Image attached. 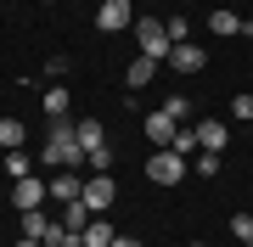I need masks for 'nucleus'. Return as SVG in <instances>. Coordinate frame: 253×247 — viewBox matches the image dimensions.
<instances>
[{
	"label": "nucleus",
	"instance_id": "nucleus-1",
	"mask_svg": "<svg viewBox=\"0 0 253 247\" xmlns=\"http://www.w3.org/2000/svg\"><path fill=\"white\" fill-rule=\"evenodd\" d=\"M40 157H45V169H84V146H79V135H73L68 118H51Z\"/></svg>",
	"mask_w": 253,
	"mask_h": 247
},
{
	"label": "nucleus",
	"instance_id": "nucleus-2",
	"mask_svg": "<svg viewBox=\"0 0 253 247\" xmlns=\"http://www.w3.org/2000/svg\"><path fill=\"white\" fill-rule=\"evenodd\" d=\"M186 174H191V163H186L180 152H169V146L146 157V180H152V185H180Z\"/></svg>",
	"mask_w": 253,
	"mask_h": 247
},
{
	"label": "nucleus",
	"instance_id": "nucleus-3",
	"mask_svg": "<svg viewBox=\"0 0 253 247\" xmlns=\"http://www.w3.org/2000/svg\"><path fill=\"white\" fill-rule=\"evenodd\" d=\"M135 39H141V56H152V62H169V51H174L169 28L158 17H135Z\"/></svg>",
	"mask_w": 253,
	"mask_h": 247
},
{
	"label": "nucleus",
	"instance_id": "nucleus-4",
	"mask_svg": "<svg viewBox=\"0 0 253 247\" xmlns=\"http://www.w3.org/2000/svg\"><path fill=\"white\" fill-rule=\"evenodd\" d=\"M96 28H101V34L135 28V6H129V0H101V6H96Z\"/></svg>",
	"mask_w": 253,
	"mask_h": 247
},
{
	"label": "nucleus",
	"instance_id": "nucleus-5",
	"mask_svg": "<svg viewBox=\"0 0 253 247\" xmlns=\"http://www.w3.org/2000/svg\"><path fill=\"white\" fill-rule=\"evenodd\" d=\"M45 197H51V180H40V174H28V180H11V208H17V213L40 208Z\"/></svg>",
	"mask_w": 253,
	"mask_h": 247
},
{
	"label": "nucleus",
	"instance_id": "nucleus-6",
	"mask_svg": "<svg viewBox=\"0 0 253 247\" xmlns=\"http://www.w3.org/2000/svg\"><path fill=\"white\" fill-rule=\"evenodd\" d=\"M113 202H118L113 174H90V180H84V208H90V213H107Z\"/></svg>",
	"mask_w": 253,
	"mask_h": 247
},
{
	"label": "nucleus",
	"instance_id": "nucleus-7",
	"mask_svg": "<svg viewBox=\"0 0 253 247\" xmlns=\"http://www.w3.org/2000/svg\"><path fill=\"white\" fill-rule=\"evenodd\" d=\"M141 129H146V141H152V152H163V146H174V129H180V124H174L169 112L158 107V112H146V124H141Z\"/></svg>",
	"mask_w": 253,
	"mask_h": 247
},
{
	"label": "nucleus",
	"instance_id": "nucleus-8",
	"mask_svg": "<svg viewBox=\"0 0 253 247\" xmlns=\"http://www.w3.org/2000/svg\"><path fill=\"white\" fill-rule=\"evenodd\" d=\"M169 68H174V73H203V68H208V56H203V45L180 39V45L169 51Z\"/></svg>",
	"mask_w": 253,
	"mask_h": 247
},
{
	"label": "nucleus",
	"instance_id": "nucleus-9",
	"mask_svg": "<svg viewBox=\"0 0 253 247\" xmlns=\"http://www.w3.org/2000/svg\"><path fill=\"white\" fill-rule=\"evenodd\" d=\"M84 197V180H79V169H62V174H51V202H79Z\"/></svg>",
	"mask_w": 253,
	"mask_h": 247
},
{
	"label": "nucleus",
	"instance_id": "nucleus-10",
	"mask_svg": "<svg viewBox=\"0 0 253 247\" xmlns=\"http://www.w3.org/2000/svg\"><path fill=\"white\" fill-rule=\"evenodd\" d=\"M191 129H197L203 152H225V146H231V129L219 124V118H203V124H191Z\"/></svg>",
	"mask_w": 253,
	"mask_h": 247
},
{
	"label": "nucleus",
	"instance_id": "nucleus-11",
	"mask_svg": "<svg viewBox=\"0 0 253 247\" xmlns=\"http://www.w3.org/2000/svg\"><path fill=\"white\" fill-rule=\"evenodd\" d=\"M158 68H163V62H152V56H135V62L124 68V84H129V90H146V84L158 79Z\"/></svg>",
	"mask_w": 253,
	"mask_h": 247
},
{
	"label": "nucleus",
	"instance_id": "nucleus-12",
	"mask_svg": "<svg viewBox=\"0 0 253 247\" xmlns=\"http://www.w3.org/2000/svg\"><path fill=\"white\" fill-rule=\"evenodd\" d=\"M90 219H96V213L84 208V197H79V202H62V219H56V225L73 230V236H84V225H90Z\"/></svg>",
	"mask_w": 253,
	"mask_h": 247
},
{
	"label": "nucleus",
	"instance_id": "nucleus-13",
	"mask_svg": "<svg viewBox=\"0 0 253 247\" xmlns=\"http://www.w3.org/2000/svg\"><path fill=\"white\" fill-rule=\"evenodd\" d=\"M73 135H79V146H84V152H96V146H107V129H101L96 118H79V124H73Z\"/></svg>",
	"mask_w": 253,
	"mask_h": 247
},
{
	"label": "nucleus",
	"instance_id": "nucleus-14",
	"mask_svg": "<svg viewBox=\"0 0 253 247\" xmlns=\"http://www.w3.org/2000/svg\"><path fill=\"white\" fill-rule=\"evenodd\" d=\"M40 107H45V118H68V107H73V96L62 90V84H51V90L40 96Z\"/></svg>",
	"mask_w": 253,
	"mask_h": 247
},
{
	"label": "nucleus",
	"instance_id": "nucleus-15",
	"mask_svg": "<svg viewBox=\"0 0 253 247\" xmlns=\"http://www.w3.org/2000/svg\"><path fill=\"white\" fill-rule=\"evenodd\" d=\"M113 236H118V230H113L107 219H90V225H84V236H79V247H113Z\"/></svg>",
	"mask_w": 253,
	"mask_h": 247
},
{
	"label": "nucleus",
	"instance_id": "nucleus-16",
	"mask_svg": "<svg viewBox=\"0 0 253 247\" xmlns=\"http://www.w3.org/2000/svg\"><path fill=\"white\" fill-rule=\"evenodd\" d=\"M23 141H28V124H23V118H0V146H6V152H17Z\"/></svg>",
	"mask_w": 253,
	"mask_h": 247
},
{
	"label": "nucleus",
	"instance_id": "nucleus-17",
	"mask_svg": "<svg viewBox=\"0 0 253 247\" xmlns=\"http://www.w3.org/2000/svg\"><path fill=\"white\" fill-rule=\"evenodd\" d=\"M169 152H180L186 163H191V157L203 152V141H197V129H186V124H180V129H174V146H169Z\"/></svg>",
	"mask_w": 253,
	"mask_h": 247
},
{
	"label": "nucleus",
	"instance_id": "nucleus-18",
	"mask_svg": "<svg viewBox=\"0 0 253 247\" xmlns=\"http://www.w3.org/2000/svg\"><path fill=\"white\" fill-rule=\"evenodd\" d=\"M51 230H56V225H51V219H45V213H40V208H28V213H23V236H34V242H45Z\"/></svg>",
	"mask_w": 253,
	"mask_h": 247
},
{
	"label": "nucleus",
	"instance_id": "nucleus-19",
	"mask_svg": "<svg viewBox=\"0 0 253 247\" xmlns=\"http://www.w3.org/2000/svg\"><path fill=\"white\" fill-rule=\"evenodd\" d=\"M208 28H214V34H242V17H236V11H208Z\"/></svg>",
	"mask_w": 253,
	"mask_h": 247
},
{
	"label": "nucleus",
	"instance_id": "nucleus-20",
	"mask_svg": "<svg viewBox=\"0 0 253 247\" xmlns=\"http://www.w3.org/2000/svg\"><path fill=\"white\" fill-rule=\"evenodd\" d=\"M231 236L242 247H253V213H231Z\"/></svg>",
	"mask_w": 253,
	"mask_h": 247
},
{
	"label": "nucleus",
	"instance_id": "nucleus-21",
	"mask_svg": "<svg viewBox=\"0 0 253 247\" xmlns=\"http://www.w3.org/2000/svg\"><path fill=\"white\" fill-rule=\"evenodd\" d=\"M163 112H169L174 124H180V118H191V96H180V90H174L169 101H163Z\"/></svg>",
	"mask_w": 253,
	"mask_h": 247
},
{
	"label": "nucleus",
	"instance_id": "nucleus-22",
	"mask_svg": "<svg viewBox=\"0 0 253 247\" xmlns=\"http://www.w3.org/2000/svg\"><path fill=\"white\" fill-rule=\"evenodd\" d=\"M191 169H197L203 180H214V174H219V152H197V157H191Z\"/></svg>",
	"mask_w": 253,
	"mask_h": 247
},
{
	"label": "nucleus",
	"instance_id": "nucleus-23",
	"mask_svg": "<svg viewBox=\"0 0 253 247\" xmlns=\"http://www.w3.org/2000/svg\"><path fill=\"white\" fill-rule=\"evenodd\" d=\"M6 174H11V180H28V174H34V169H28V157H23V146L6 152Z\"/></svg>",
	"mask_w": 253,
	"mask_h": 247
},
{
	"label": "nucleus",
	"instance_id": "nucleus-24",
	"mask_svg": "<svg viewBox=\"0 0 253 247\" xmlns=\"http://www.w3.org/2000/svg\"><path fill=\"white\" fill-rule=\"evenodd\" d=\"M84 163H90L96 174H107V169H113V146H96V152H84Z\"/></svg>",
	"mask_w": 253,
	"mask_h": 247
},
{
	"label": "nucleus",
	"instance_id": "nucleus-25",
	"mask_svg": "<svg viewBox=\"0 0 253 247\" xmlns=\"http://www.w3.org/2000/svg\"><path fill=\"white\" fill-rule=\"evenodd\" d=\"M231 118H242V124H253V90H242L231 101Z\"/></svg>",
	"mask_w": 253,
	"mask_h": 247
},
{
	"label": "nucleus",
	"instance_id": "nucleus-26",
	"mask_svg": "<svg viewBox=\"0 0 253 247\" xmlns=\"http://www.w3.org/2000/svg\"><path fill=\"white\" fill-rule=\"evenodd\" d=\"M186 34H191V23H186V17H169V39H174V45H180Z\"/></svg>",
	"mask_w": 253,
	"mask_h": 247
},
{
	"label": "nucleus",
	"instance_id": "nucleus-27",
	"mask_svg": "<svg viewBox=\"0 0 253 247\" xmlns=\"http://www.w3.org/2000/svg\"><path fill=\"white\" fill-rule=\"evenodd\" d=\"M113 247H141V242L135 236H113Z\"/></svg>",
	"mask_w": 253,
	"mask_h": 247
},
{
	"label": "nucleus",
	"instance_id": "nucleus-28",
	"mask_svg": "<svg viewBox=\"0 0 253 247\" xmlns=\"http://www.w3.org/2000/svg\"><path fill=\"white\" fill-rule=\"evenodd\" d=\"M17 247H45V242H34V236H23V242H17Z\"/></svg>",
	"mask_w": 253,
	"mask_h": 247
},
{
	"label": "nucleus",
	"instance_id": "nucleus-29",
	"mask_svg": "<svg viewBox=\"0 0 253 247\" xmlns=\"http://www.w3.org/2000/svg\"><path fill=\"white\" fill-rule=\"evenodd\" d=\"M186 247H208V242H186Z\"/></svg>",
	"mask_w": 253,
	"mask_h": 247
},
{
	"label": "nucleus",
	"instance_id": "nucleus-30",
	"mask_svg": "<svg viewBox=\"0 0 253 247\" xmlns=\"http://www.w3.org/2000/svg\"><path fill=\"white\" fill-rule=\"evenodd\" d=\"M45 6H56V0H45Z\"/></svg>",
	"mask_w": 253,
	"mask_h": 247
}]
</instances>
